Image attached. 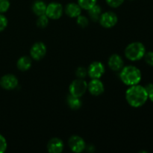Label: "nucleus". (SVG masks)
<instances>
[{"instance_id": "1", "label": "nucleus", "mask_w": 153, "mask_h": 153, "mask_svg": "<svg viewBox=\"0 0 153 153\" xmlns=\"http://www.w3.org/2000/svg\"><path fill=\"white\" fill-rule=\"evenodd\" d=\"M126 100L131 107L140 108L147 101L148 93L144 87L138 84L129 86L126 91Z\"/></svg>"}, {"instance_id": "2", "label": "nucleus", "mask_w": 153, "mask_h": 153, "mask_svg": "<svg viewBox=\"0 0 153 153\" xmlns=\"http://www.w3.org/2000/svg\"><path fill=\"white\" fill-rule=\"evenodd\" d=\"M142 78L140 70L137 67L128 65L123 67L120 73V79L124 85L132 86L139 84Z\"/></svg>"}, {"instance_id": "3", "label": "nucleus", "mask_w": 153, "mask_h": 153, "mask_svg": "<svg viewBox=\"0 0 153 153\" xmlns=\"http://www.w3.org/2000/svg\"><path fill=\"white\" fill-rule=\"evenodd\" d=\"M146 53V48L141 42H132L126 47L124 54L127 59L131 61H137L142 59Z\"/></svg>"}, {"instance_id": "4", "label": "nucleus", "mask_w": 153, "mask_h": 153, "mask_svg": "<svg viewBox=\"0 0 153 153\" xmlns=\"http://www.w3.org/2000/svg\"><path fill=\"white\" fill-rule=\"evenodd\" d=\"M87 91H88V83L84 79L78 78L77 79H75L69 87L70 94L79 98L85 95Z\"/></svg>"}, {"instance_id": "5", "label": "nucleus", "mask_w": 153, "mask_h": 153, "mask_svg": "<svg viewBox=\"0 0 153 153\" xmlns=\"http://www.w3.org/2000/svg\"><path fill=\"white\" fill-rule=\"evenodd\" d=\"M64 13V7L59 2L53 1L46 5L45 14L51 19H58L62 16Z\"/></svg>"}, {"instance_id": "6", "label": "nucleus", "mask_w": 153, "mask_h": 153, "mask_svg": "<svg viewBox=\"0 0 153 153\" xmlns=\"http://www.w3.org/2000/svg\"><path fill=\"white\" fill-rule=\"evenodd\" d=\"M100 25L105 28H111L117 25L118 22L117 15L112 11H107L102 13L99 19Z\"/></svg>"}, {"instance_id": "7", "label": "nucleus", "mask_w": 153, "mask_h": 153, "mask_svg": "<svg viewBox=\"0 0 153 153\" xmlns=\"http://www.w3.org/2000/svg\"><path fill=\"white\" fill-rule=\"evenodd\" d=\"M47 49L45 43L43 42H37L34 43L30 49V56L33 60L40 61L44 58Z\"/></svg>"}, {"instance_id": "8", "label": "nucleus", "mask_w": 153, "mask_h": 153, "mask_svg": "<svg viewBox=\"0 0 153 153\" xmlns=\"http://www.w3.org/2000/svg\"><path fill=\"white\" fill-rule=\"evenodd\" d=\"M105 72L104 64L100 61H94L89 65L88 75L91 79H100Z\"/></svg>"}, {"instance_id": "9", "label": "nucleus", "mask_w": 153, "mask_h": 153, "mask_svg": "<svg viewBox=\"0 0 153 153\" xmlns=\"http://www.w3.org/2000/svg\"><path fill=\"white\" fill-rule=\"evenodd\" d=\"M68 145L73 152L80 153L86 149V143L85 140L79 135H72L69 138Z\"/></svg>"}, {"instance_id": "10", "label": "nucleus", "mask_w": 153, "mask_h": 153, "mask_svg": "<svg viewBox=\"0 0 153 153\" xmlns=\"http://www.w3.org/2000/svg\"><path fill=\"white\" fill-rule=\"evenodd\" d=\"M18 79L13 74L4 75L0 79V86L4 90L11 91L18 86Z\"/></svg>"}, {"instance_id": "11", "label": "nucleus", "mask_w": 153, "mask_h": 153, "mask_svg": "<svg viewBox=\"0 0 153 153\" xmlns=\"http://www.w3.org/2000/svg\"><path fill=\"white\" fill-rule=\"evenodd\" d=\"M88 90L91 95L98 97L104 93L105 87L100 79H92L88 84Z\"/></svg>"}, {"instance_id": "12", "label": "nucleus", "mask_w": 153, "mask_h": 153, "mask_svg": "<svg viewBox=\"0 0 153 153\" xmlns=\"http://www.w3.org/2000/svg\"><path fill=\"white\" fill-rule=\"evenodd\" d=\"M48 152L50 153H61L64 149V143L58 137H52L48 141L46 145Z\"/></svg>"}, {"instance_id": "13", "label": "nucleus", "mask_w": 153, "mask_h": 153, "mask_svg": "<svg viewBox=\"0 0 153 153\" xmlns=\"http://www.w3.org/2000/svg\"><path fill=\"white\" fill-rule=\"evenodd\" d=\"M109 68L115 72L120 71L124 67V61L122 57L118 54H113L111 55L108 61Z\"/></svg>"}, {"instance_id": "14", "label": "nucleus", "mask_w": 153, "mask_h": 153, "mask_svg": "<svg viewBox=\"0 0 153 153\" xmlns=\"http://www.w3.org/2000/svg\"><path fill=\"white\" fill-rule=\"evenodd\" d=\"M82 7L78 3L70 2L65 6L64 12L70 18H76L82 14Z\"/></svg>"}, {"instance_id": "15", "label": "nucleus", "mask_w": 153, "mask_h": 153, "mask_svg": "<svg viewBox=\"0 0 153 153\" xmlns=\"http://www.w3.org/2000/svg\"><path fill=\"white\" fill-rule=\"evenodd\" d=\"M32 64L31 58L28 56H22L16 62V67L22 72H25L29 70Z\"/></svg>"}, {"instance_id": "16", "label": "nucleus", "mask_w": 153, "mask_h": 153, "mask_svg": "<svg viewBox=\"0 0 153 153\" xmlns=\"http://www.w3.org/2000/svg\"><path fill=\"white\" fill-rule=\"evenodd\" d=\"M46 4L42 0H37L32 4L33 13L37 16H41L46 13Z\"/></svg>"}, {"instance_id": "17", "label": "nucleus", "mask_w": 153, "mask_h": 153, "mask_svg": "<svg viewBox=\"0 0 153 153\" xmlns=\"http://www.w3.org/2000/svg\"><path fill=\"white\" fill-rule=\"evenodd\" d=\"M88 13L90 18H91V19L93 22H98L100 18V16L102 13V7L97 4H96L91 8L88 10Z\"/></svg>"}, {"instance_id": "18", "label": "nucleus", "mask_w": 153, "mask_h": 153, "mask_svg": "<svg viewBox=\"0 0 153 153\" xmlns=\"http://www.w3.org/2000/svg\"><path fill=\"white\" fill-rule=\"evenodd\" d=\"M67 105H68L69 107L71 109H73V110H79V109L82 107V102L79 97H74V96L70 94V95L67 97Z\"/></svg>"}, {"instance_id": "19", "label": "nucleus", "mask_w": 153, "mask_h": 153, "mask_svg": "<svg viewBox=\"0 0 153 153\" xmlns=\"http://www.w3.org/2000/svg\"><path fill=\"white\" fill-rule=\"evenodd\" d=\"M97 2V0H78V4H79L82 9L84 10H89L90 8L95 5Z\"/></svg>"}, {"instance_id": "20", "label": "nucleus", "mask_w": 153, "mask_h": 153, "mask_svg": "<svg viewBox=\"0 0 153 153\" xmlns=\"http://www.w3.org/2000/svg\"><path fill=\"white\" fill-rule=\"evenodd\" d=\"M49 18L48 17L46 14H43L38 16L36 23H37V25L38 28H45L47 27L48 25H49Z\"/></svg>"}, {"instance_id": "21", "label": "nucleus", "mask_w": 153, "mask_h": 153, "mask_svg": "<svg viewBox=\"0 0 153 153\" xmlns=\"http://www.w3.org/2000/svg\"><path fill=\"white\" fill-rule=\"evenodd\" d=\"M76 22L81 28H86L89 25V19L87 16L81 14L78 17H76Z\"/></svg>"}, {"instance_id": "22", "label": "nucleus", "mask_w": 153, "mask_h": 153, "mask_svg": "<svg viewBox=\"0 0 153 153\" xmlns=\"http://www.w3.org/2000/svg\"><path fill=\"white\" fill-rule=\"evenodd\" d=\"M76 75L79 79H85L88 75V69L84 67H79L76 69Z\"/></svg>"}, {"instance_id": "23", "label": "nucleus", "mask_w": 153, "mask_h": 153, "mask_svg": "<svg viewBox=\"0 0 153 153\" xmlns=\"http://www.w3.org/2000/svg\"><path fill=\"white\" fill-rule=\"evenodd\" d=\"M10 5V3L9 0H0V13L7 12Z\"/></svg>"}, {"instance_id": "24", "label": "nucleus", "mask_w": 153, "mask_h": 153, "mask_svg": "<svg viewBox=\"0 0 153 153\" xmlns=\"http://www.w3.org/2000/svg\"><path fill=\"white\" fill-rule=\"evenodd\" d=\"M125 0H105L106 3L108 4L110 7H113V8H117V7H120L123 4Z\"/></svg>"}, {"instance_id": "25", "label": "nucleus", "mask_w": 153, "mask_h": 153, "mask_svg": "<svg viewBox=\"0 0 153 153\" xmlns=\"http://www.w3.org/2000/svg\"><path fill=\"white\" fill-rule=\"evenodd\" d=\"M8 21L5 16L0 13V31H2L7 28Z\"/></svg>"}, {"instance_id": "26", "label": "nucleus", "mask_w": 153, "mask_h": 153, "mask_svg": "<svg viewBox=\"0 0 153 153\" xmlns=\"http://www.w3.org/2000/svg\"><path fill=\"white\" fill-rule=\"evenodd\" d=\"M143 58H144L145 61H146V63L148 64V65L153 67V52L152 51L146 52Z\"/></svg>"}, {"instance_id": "27", "label": "nucleus", "mask_w": 153, "mask_h": 153, "mask_svg": "<svg viewBox=\"0 0 153 153\" xmlns=\"http://www.w3.org/2000/svg\"><path fill=\"white\" fill-rule=\"evenodd\" d=\"M7 147V143L6 139L3 135L0 134V153H3L6 151Z\"/></svg>"}, {"instance_id": "28", "label": "nucleus", "mask_w": 153, "mask_h": 153, "mask_svg": "<svg viewBox=\"0 0 153 153\" xmlns=\"http://www.w3.org/2000/svg\"><path fill=\"white\" fill-rule=\"evenodd\" d=\"M148 99H149L151 101L153 102V88L148 92Z\"/></svg>"}, {"instance_id": "29", "label": "nucleus", "mask_w": 153, "mask_h": 153, "mask_svg": "<svg viewBox=\"0 0 153 153\" xmlns=\"http://www.w3.org/2000/svg\"><path fill=\"white\" fill-rule=\"evenodd\" d=\"M131 1H132V0H131Z\"/></svg>"}]
</instances>
